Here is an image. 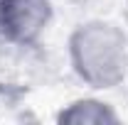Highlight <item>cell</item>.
<instances>
[{"label":"cell","mask_w":128,"mask_h":125,"mask_svg":"<svg viewBox=\"0 0 128 125\" xmlns=\"http://www.w3.org/2000/svg\"><path fill=\"white\" fill-rule=\"evenodd\" d=\"M57 123L62 125H116L121 123V115L116 113L108 101L98 96H81L69 101L59 108Z\"/></svg>","instance_id":"3957f363"},{"label":"cell","mask_w":128,"mask_h":125,"mask_svg":"<svg viewBox=\"0 0 128 125\" xmlns=\"http://www.w3.org/2000/svg\"><path fill=\"white\" fill-rule=\"evenodd\" d=\"M74 76L91 91H113L128 78V34L111 20H84L66 39Z\"/></svg>","instance_id":"6da1fadb"},{"label":"cell","mask_w":128,"mask_h":125,"mask_svg":"<svg viewBox=\"0 0 128 125\" xmlns=\"http://www.w3.org/2000/svg\"><path fill=\"white\" fill-rule=\"evenodd\" d=\"M52 20V0H0V39L12 47L40 44Z\"/></svg>","instance_id":"7a4b0ae2"}]
</instances>
